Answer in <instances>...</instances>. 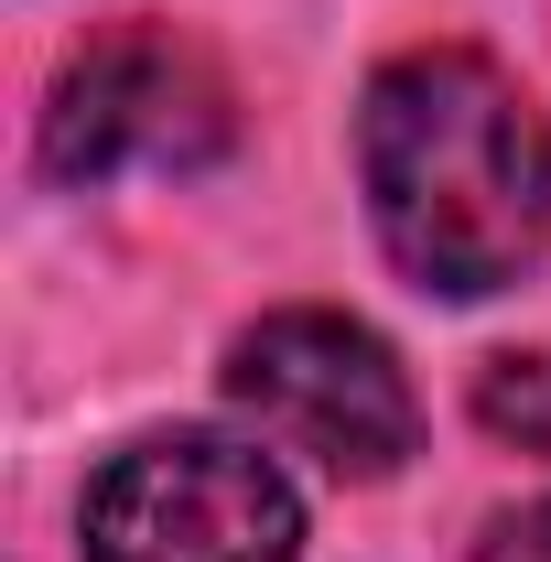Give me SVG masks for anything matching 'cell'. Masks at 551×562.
<instances>
[{
    "label": "cell",
    "instance_id": "cell-5",
    "mask_svg": "<svg viewBox=\"0 0 551 562\" xmlns=\"http://www.w3.org/2000/svg\"><path fill=\"white\" fill-rule=\"evenodd\" d=\"M476 422L519 454H551V347H519V357H486L476 368Z\"/></svg>",
    "mask_w": 551,
    "mask_h": 562
},
{
    "label": "cell",
    "instance_id": "cell-6",
    "mask_svg": "<svg viewBox=\"0 0 551 562\" xmlns=\"http://www.w3.org/2000/svg\"><path fill=\"white\" fill-rule=\"evenodd\" d=\"M476 562H551V497H541V508H508V519L486 530Z\"/></svg>",
    "mask_w": 551,
    "mask_h": 562
},
{
    "label": "cell",
    "instance_id": "cell-4",
    "mask_svg": "<svg viewBox=\"0 0 551 562\" xmlns=\"http://www.w3.org/2000/svg\"><path fill=\"white\" fill-rule=\"evenodd\" d=\"M227 390H238V412H260V432H281L292 454H314L325 476H390L421 443V401L401 379V357L368 325L314 314V303L260 314L227 347Z\"/></svg>",
    "mask_w": 551,
    "mask_h": 562
},
{
    "label": "cell",
    "instance_id": "cell-1",
    "mask_svg": "<svg viewBox=\"0 0 551 562\" xmlns=\"http://www.w3.org/2000/svg\"><path fill=\"white\" fill-rule=\"evenodd\" d=\"M357 184L379 249L421 292L486 303L551 249V131L530 87H508L465 44L379 66L357 109Z\"/></svg>",
    "mask_w": 551,
    "mask_h": 562
},
{
    "label": "cell",
    "instance_id": "cell-3",
    "mask_svg": "<svg viewBox=\"0 0 551 562\" xmlns=\"http://www.w3.org/2000/svg\"><path fill=\"white\" fill-rule=\"evenodd\" d=\"M227 140H238V98L173 33H98L87 55H66L55 98H44V173L55 184L206 173Z\"/></svg>",
    "mask_w": 551,
    "mask_h": 562
},
{
    "label": "cell",
    "instance_id": "cell-2",
    "mask_svg": "<svg viewBox=\"0 0 551 562\" xmlns=\"http://www.w3.org/2000/svg\"><path fill=\"white\" fill-rule=\"evenodd\" d=\"M87 562H292L303 497L260 443L227 432H140L87 476Z\"/></svg>",
    "mask_w": 551,
    "mask_h": 562
}]
</instances>
